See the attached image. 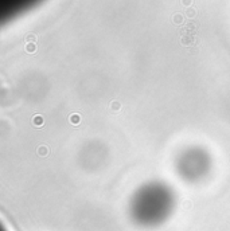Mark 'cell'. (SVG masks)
Returning <instances> with one entry per match:
<instances>
[{"mask_svg":"<svg viewBox=\"0 0 230 231\" xmlns=\"http://www.w3.org/2000/svg\"><path fill=\"white\" fill-rule=\"evenodd\" d=\"M175 171L183 181L200 183L213 171V156L200 145L186 147L176 156Z\"/></svg>","mask_w":230,"mask_h":231,"instance_id":"7a4b0ae2","label":"cell"},{"mask_svg":"<svg viewBox=\"0 0 230 231\" xmlns=\"http://www.w3.org/2000/svg\"><path fill=\"white\" fill-rule=\"evenodd\" d=\"M178 207L176 191L164 180L144 181L132 192L128 215L133 224L144 230L162 227L174 216Z\"/></svg>","mask_w":230,"mask_h":231,"instance_id":"6da1fadb","label":"cell"}]
</instances>
